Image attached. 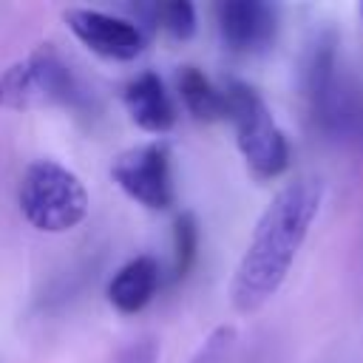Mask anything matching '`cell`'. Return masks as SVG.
Returning <instances> with one entry per match:
<instances>
[{
    "instance_id": "obj_1",
    "label": "cell",
    "mask_w": 363,
    "mask_h": 363,
    "mask_svg": "<svg viewBox=\"0 0 363 363\" xmlns=\"http://www.w3.org/2000/svg\"><path fill=\"white\" fill-rule=\"evenodd\" d=\"M323 196V179L301 176L269 199L230 281V303L235 312L252 315L281 289L320 213Z\"/></svg>"
},
{
    "instance_id": "obj_2",
    "label": "cell",
    "mask_w": 363,
    "mask_h": 363,
    "mask_svg": "<svg viewBox=\"0 0 363 363\" xmlns=\"http://www.w3.org/2000/svg\"><path fill=\"white\" fill-rule=\"evenodd\" d=\"M301 94L312 125L332 142H363V82L340 62L337 34L320 31L301 65Z\"/></svg>"
},
{
    "instance_id": "obj_3",
    "label": "cell",
    "mask_w": 363,
    "mask_h": 363,
    "mask_svg": "<svg viewBox=\"0 0 363 363\" xmlns=\"http://www.w3.org/2000/svg\"><path fill=\"white\" fill-rule=\"evenodd\" d=\"M17 204L34 230L68 233L85 221L91 199L74 170L54 159H34L20 176Z\"/></svg>"
},
{
    "instance_id": "obj_4",
    "label": "cell",
    "mask_w": 363,
    "mask_h": 363,
    "mask_svg": "<svg viewBox=\"0 0 363 363\" xmlns=\"http://www.w3.org/2000/svg\"><path fill=\"white\" fill-rule=\"evenodd\" d=\"M224 108L235 130V145L250 167V173L261 182L278 179L289 167V142L278 128L264 96L241 79H230L224 88Z\"/></svg>"
},
{
    "instance_id": "obj_5",
    "label": "cell",
    "mask_w": 363,
    "mask_h": 363,
    "mask_svg": "<svg viewBox=\"0 0 363 363\" xmlns=\"http://www.w3.org/2000/svg\"><path fill=\"white\" fill-rule=\"evenodd\" d=\"M77 99H79L77 77L51 43L37 45L31 54L14 60L0 71V108L6 111L74 105Z\"/></svg>"
},
{
    "instance_id": "obj_6",
    "label": "cell",
    "mask_w": 363,
    "mask_h": 363,
    "mask_svg": "<svg viewBox=\"0 0 363 363\" xmlns=\"http://www.w3.org/2000/svg\"><path fill=\"white\" fill-rule=\"evenodd\" d=\"M111 176L128 199L147 210H170L176 201L170 147L164 142H147L122 150L111 164Z\"/></svg>"
},
{
    "instance_id": "obj_7",
    "label": "cell",
    "mask_w": 363,
    "mask_h": 363,
    "mask_svg": "<svg viewBox=\"0 0 363 363\" xmlns=\"http://www.w3.org/2000/svg\"><path fill=\"white\" fill-rule=\"evenodd\" d=\"M62 17L71 34L105 60L130 62L145 51V34L128 17H116L99 9H68Z\"/></svg>"
},
{
    "instance_id": "obj_8",
    "label": "cell",
    "mask_w": 363,
    "mask_h": 363,
    "mask_svg": "<svg viewBox=\"0 0 363 363\" xmlns=\"http://www.w3.org/2000/svg\"><path fill=\"white\" fill-rule=\"evenodd\" d=\"M216 23L224 45L235 54H258L275 43L278 11L261 0H227L216 6Z\"/></svg>"
},
{
    "instance_id": "obj_9",
    "label": "cell",
    "mask_w": 363,
    "mask_h": 363,
    "mask_svg": "<svg viewBox=\"0 0 363 363\" xmlns=\"http://www.w3.org/2000/svg\"><path fill=\"white\" fill-rule=\"evenodd\" d=\"M122 102L128 116L147 133H167L176 125V105L156 71L136 74L125 85Z\"/></svg>"
},
{
    "instance_id": "obj_10",
    "label": "cell",
    "mask_w": 363,
    "mask_h": 363,
    "mask_svg": "<svg viewBox=\"0 0 363 363\" xmlns=\"http://www.w3.org/2000/svg\"><path fill=\"white\" fill-rule=\"evenodd\" d=\"M159 284H162L159 261L153 255H136L113 272V278L108 281L105 295H108V303L116 312L136 315L156 298Z\"/></svg>"
},
{
    "instance_id": "obj_11",
    "label": "cell",
    "mask_w": 363,
    "mask_h": 363,
    "mask_svg": "<svg viewBox=\"0 0 363 363\" xmlns=\"http://www.w3.org/2000/svg\"><path fill=\"white\" fill-rule=\"evenodd\" d=\"M179 94L184 108L190 111L193 119L199 122H216L227 116L224 108V88H216L204 71H199L196 65H184L179 71Z\"/></svg>"
},
{
    "instance_id": "obj_12",
    "label": "cell",
    "mask_w": 363,
    "mask_h": 363,
    "mask_svg": "<svg viewBox=\"0 0 363 363\" xmlns=\"http://www.w3.org/2000/svg\"><path fill=\"white\" fill-rule=\"evenodd\" d=\"M199 238H201V230H199V221L193 213H179L176 221H173V284L184 281L199 258Z\"/></svg>"
},
{
    "instance_id": "obj_13",
    "label": "cell",
    "mask_w": 363,
    "mask_h": 363,
    "mask_svg": "<svg viewBox=\"0 0 363 363\" xmlns=\"http://www.w3.org/2000/svg\"><path fill=\"white\" fill-rule=\"evenodd\" d=\"M156 23L173 37V40H190L196 34V6L187 0H173L156 9Z\"/></svg>"
},
{
    "instance_id": "obj_14",
    "label": "cell",
    "mask_w": 363,
    "mask_h": 363,
    "mask_svg": "<svg viewBox=\"0 0 363 363\" xmlns=\"http://www.w3.org/2000/svg\"><path fill=\"white\" fill-rule=\"evenodd\" d=\"M159 360V343L153 337H139L130 340L119 354L116 363H156Z\"/></svg>"
}]
</instances>
